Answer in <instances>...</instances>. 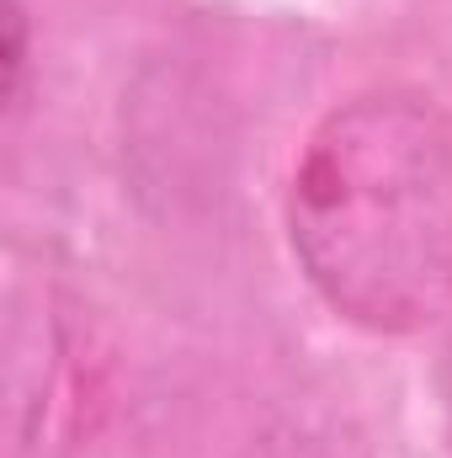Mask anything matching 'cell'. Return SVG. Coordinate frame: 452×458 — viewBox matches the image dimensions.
Segmentation results:
<instances>
[{"instance_id": "6da1fadb", "label": "cell", "mask_w": 452, "mask_h": 458, "mask_svg": "<svg viewBox=\"0 0 452 458\" xmlns=\"http://www.w3.org/2000/svg\"><path fill=\"white\" fill-rule=\"evenodd\" d=\"M304 277L340 320L410 336L452 315V117L421 91H367L325 117L288 182Z\"/></svg>"}]
</instances>
